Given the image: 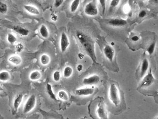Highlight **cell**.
<instances>
[{"label":"cell","mask_w":158,"mask_h":119,"mask_svg":"<svg viewBox=\"0 0 158 119\" xmlns=\"http://www.w3.org/2000/svg\"><path fill=\"white\" fill-rule=\"evenodd\" d=\"M76 36L82 50L96 63V57L95 54V42L88 34L83 32H77Z\"/></svg>","instance_id":"obj_1"},{"label":"cell","mask_w":158,"mask_h":119,"mask_svg":"<svg viewBox=\"0 0 158 119\" xmlns=\"http://www.w3.org/2000/svg\"><path fill=\"white\" fill-rule=\"evenodd\" d=\"M113 46L105 44L101 48V53L106 66L109 69L114 71L118 70L116 63V51Z\"/></svg>","instance_id":"obj_2"},{"label":"cell","mask_w":158,"mask_h":119,"mask_svg":"<svg viewBox=\"0 0 158 119\" xmlns=\"http://www.w3.org/2000/svg\"><path fill=\"white\" fill-rule=\"evenodd\" d=\"M107 96L111 105L114 108L121 106L123 101V96L119 87L117 83L112 82L109 83L108 87Z\"/></svg>","instance_id":"obj_3"},{"label":"cell","mask_w":158,"mask_h":119,"mask_svg":"<svg viewBox=\"0 0 158 119\" xmlns=\"http://www.w3.org/2000/svg\"><path fill=\"white\" fill-rule=\"evenodd\" d=\"M140 81L138 88L140 91L150 92L151 91L152 92L155 91V89L157 87V81L153 75L151 69Z\"/></svg>","instance_id":"obj_4"},{"label":"cell","mask_w":158,"mask_h":119,"mask_svg":"<svg viewBox=\"0 0 158 119\" xmlns=\"http://www.w3.org/2000/svg\"><path fill=\"white\" fill-rule=\"evenodd\" d=\"M94 105V111L96 117L101 119L108 118V111L104 102L100 100L95 103Z\"/></svg>","instance_id":"obj_5"},{"label":"cell","mask_w":158,"mask_h":119,"mask_svg":"<svg viewBox=\"0 0 158 119\" xmlns=\"http://www.w3.org/2000/svg\"><path fill=\"white\" fill-rule=\"evenodd\" d=\"M149 61L147 58L142 59L139 67L137 71V76L138 79L140 81L148 73L150 69Z\"/></svg>","instance_id":"obj_6"},{"label":"cell","mask_w":158,"mask_h":119,"mask_svg":"<svg viewBox=\"0 0 158 119\" xmlns=\"http://www.w3.org/2000/svg\"><path fill=\"white\" fill-rule=\"evenodd\" d=\"M84 12L86 15L91 17L96 16L99 13L97 6L93 1H91L86 4Z\"/></svg>","instance_id":"obj_7"},{"label":"cell","mask_w":158,"mask_h":119,"mask_svg":"<svg viewBox=\"0 0 158 119\" xmlns=\"http://www.w3.org/2000/svg\"><path fill=\"white\" fill-rule=\"evenodd\" d=\"M101 80V77L97 74H93L89 76L86 77L83 79L82 83L84 85L92 86L98 84Z\"/></svg>","instance_id":"obj_8"},{"label":"cell","mask_w":158,"mask_h":119,"mask_svg":"<svg viewBox=\"0 0 158 119\" xmlns=\"http://www.w3.org/2000/svg\"><path fill=\"white\" fill-rule=\"evenodd\" d=\"M36 104V96L35 95H31L26 101L24 107L23 112L27 114L32 111L35 108Z\"/></svg>","instance_id":"obj_9"},{"label":"cell","mask_w":158,"mask_h":119,"mask_svg":"<svg viewBox=\"0 0 158 119\" xmlns=\"http://www.w3.org/2000/svg\"><path fill=\"white\" fill-rule=\"evenodd\" d=\"M95 88L93 86L79 88L75 91L76 94L78 96L88 97L93 95L95 92Z\"/></svg>","instance_id":"obj_10"},{"label":"cell","mask_w":158,"mask_h":119,"mask_svg":"<svg viewBox=\"0 0 158 119\" xmlns=\"http://www.w3.org/2000/svg\"><path fill=\"white\" fill-rule=\"evenodd\" d=\"M126 20L119 18H112L108 20V24L114 27H122L127 24Z\"/></svg>","instance_id":"obj_11"},{"label":"cell","mask_w":158,"mask_h":119,"mask_svg":"<svg viewBox=\"0 0 158 119\" xmlns=\"http://www.w3.org/2000/svg\"><path fill=\"white\" fill-rule=\"evenodd\" d=\"M69 45L70 41L66 33L63 32L61 34L60 41V49L61 52H65L69 47Z\"/></svg>","instance_id":"obj_12"},{"label":"cell","mask_w":158,"mask_h":119,"mask_svg":"<svg viewBox=\"0 0 158 119\" xmlns=\"http://www.w3.org/2000/svg\"><path fill=\"white\" fill-rule=\"evenodd\" d=\"M156 47V42L155 40H153L150 41L146 45L144 46V49L146 53L148 55H153L155 52Z\"/></svg>","instance_id":"obj_13"},{"label":"cell","mask_w":158,"mask_h":119,"mask_svg":"<svg viewBox=\"0 0 158 119\" xmlns=\"http://www.w3.org/2000/svg\"><path fill=\"white\" fill-rule=\"evenodd\" d=\"M12 30L19 35L23 37L27 36L29 34V31L25 28L19 26H14Z\"/></svg>","instance_id":"obj_14"},{"label":"cell","mask_w":158,"mask_h":119,"mask_svg":"<svg viewBox=\"0 0 158 119\" xmlns=\"http://www.w3.org/2000/svg\"><path fill=\"white\" fill-rule=\"evenodd\" d=\"M23 95L22 94H19L14 99V103H13V108H14V112H17L18 108L20 106L22 100H23Z\"/></svg>","instance_id":"obj_15"},{"label":"cell","mask_w":158,"mask_h":119,"mask_svg":"<svg viewBox=\"0 0 158 119\" xmlns=\"http://www.w3.org/2000/svg\"><path fill=\"white\" fill-rule=\"evenodd\" d=\"M24 8L26 11L32 15H39L40 14V12L39 9L35 6L25 5L24 6Z\"/></svg>","instance_id":"obj_16"},{"label":"cell","mask_w":158,"mask_h":119,"mask_svg":"<svg viewBox=\"0 0 158 119\" xmlns=\"http://www.w3.org/2000/svg\"><path fill=\"white\" fill-rule=\"evenodd\" d=\"M39 33L40 35L44 39L49 38V33L47 26L44 24H42L39 28Z\"/></svg>","instance_id":"obj_17"},{"label":"cell","mask_w":158,"mask_h":119,"mask_svg":"<svg viewBox=\"0 0 158 119\" xmlns=\"http://www.w3.org/2000/svg\"><path fill=\"white\" fill-rule=\"evenodd\" d=\"M8 61L12 64L15 65H19L22 62L21 57L18 55H13L10 57Z\"/></svg>","instance_id":"obj_18"},{"label":"cell","mask_w":158,"mask_h":119,"mask_svg":"<svg viewBox=\"0 0 158 119\" xmlns=\"http://www.w3.org/2000/svg\"><path fill=\"white\" fill-rule=\"evenodd\" d=\"M80 0H73L70 4V10L71 13H75L78 10L80 5Z\"/></svg>","instance_id":"obj_19"},{"label":"cell","mask_w":158,"mask_h":119,"mask_svg":"<svg viewBox=\"0 0 158 119\" xmlns=\"http://www.w3.org/2000/svg\"><path fill=\"white\" fill-rule=\"evenodd\" d=\"M41 74L40 71L36 70L32 71L30 74L29 78L30 80L35 81L39 80L41 78Z\"/></svg>","instance_id":"obj_20"},{"label":"cell","mask_w":158,"mask_h":119,"mask_svg":"<svg viewBox=\"0 0 158 119\" xmlns=\"http://www.w3.org/2000/svg\"><path fill=\"white\" fill-rule=\"evenodd\" d=\"M40 62L43 66L48 65L50 62V57L47 54H43L40 56Z\"/></svg>","instance_id":"obj_21"},{"label":"cell","mask_w":158,"mask_h":119,"mask_svg":"<svg viewBox=\"0 0 158 119\" xmlns=\"http://www.w3.org/2000/svg\"><path fill=\"white\" fill-rule=\"evenodd\" d=\"M10 75L7 71H3L0 72V81L6 82L10 79Z\"/></svg>","instance_id":"obj_22"},{"label":"cell","mask_w":158,"mask_h":119,"mask_svg":"<svg viewBox=\"0 0 158 119\" xmlns=\"http://www.w3.org/2000/svg\"><path fill=\"white\" fill-rule=\"evenodd\" d=\"M46 90L47 93H48V95H49V97L53 100H57V98H56L55 95V94L54 92H53L52 85L50 83L47 84Z\"/></svg>","instance_id":"obj_23"},{"label":"cell","mask_w":158,"mask_h":119,"mask_svg":"<svg viewBox=\"0 0 158 119\" xmlns=\"http://www.w3.org/2000/svg\"><path fill=\"white\" fill-rule=\"evenodd\" d=\"M73 70L72 67L70 66L65 67L63 72V76L66 78L70 77L72 75Z\"/></svg>","instance_id":"obj_24"},{"label":"cell","mask_w":158,"mask_h":119,"mask_svg":"<svg viewBox=\"0 0 158 119\" xmlns=\"http://www.w3.org/2000/svg\"><path fill=\"white\" fill-rule=\"evenodd\" d=\"M58 95L59 98L63 101H66L69 100V96L66 91L61 90L58 92Z\"/></svg>","instance_id":"obj_25"},{"label":"cell","mask_w":158,"mask_h":119,"mask_svg":"<svg viewBox=\"0 0 158 119\" xmlns=\"http://www.w3.org/2000/svg\"><path fill=\"white\" fill-rule=\"evenodd\" d=\"M8 10V6L5 2L0 1V13L5 14L7 13Z\"/></svg>","instance_id":"obj_26"},{"label":"cell","mask_w":158,"mask_h":119,"mask_svg":"<svg viewBox=\"0 0 158 119\" xmlns=\"http://www.w3.org/2000/svg\"><path fill=\"white\" fill-rule=\"evenodd\" d=\"M7 39L8 43L11 44H14L17 41L16 37L11 33H9L8 34Z\"/></svg>","instance_id":"obj_27"},{"label":"cell","mask_w":158,"mask_h":119,"mask_svg":"<svg viewBox=\"0 0 158 119\" xmlns=\"http://www.w3.org/2000/svg\"><path fill=\"white\" fill-rule=\"evenodd\" d=\"M121 0H111L109 3V7L110 9H116L119 5Z\"/></svg>","instance_id":"obj_28"},{"label":"cell","mask_w":158,"mask_h":119,"mask_svg":"<svg viewBox=\"0 0 158 119\" xmlns=\"http://www.w3.org/2000/svg\"><path fill=\"white\" fill-rule=\"evenodd\" d=\"M98 1L102 9V13L103 15H104L106 9V0H98Z\"/></svg>","instance_id":"obj_29"},{"label":"cell","mask_w":158,"mask_h":119,"mask_svg":"<svg viewBox=\"0 0 158 119\" xmlns=\"http://www.w3.org/2000/svg\"><path fill=\"white\" fill-rule=\"evenodd\" d=\"M53 80L55 82H58L59 81L60 78H61V74L60 71H56L53 73Z\"/></svg>","instance_id":"obj_30"},{"label":"cell","mask_w":158,"mask_h":119,"mask_svg":"<svg viewBox=\"0 0 158 119\" xmlns=\"http://www.w3.org/2000/svg\"><path fill=\"white\" fill-rule=\"evenodd\" d=\"M140 37L139 35H133L131 36L130 38V40L133 43H138L140 41Z\"/></svg>","instance_id":"obj_31"},{"label":"cell","mask_w":158,"mask_h":119,"mask_svg":"<svg viewBox=\"0 0 158 119\" xmlns=\"http://www.w3.org/2000/svg\"><path fill=\"white\" fill-rule=\"evenodd\" d=\"M15 49L18 52H22L24 49V46L22 43H18L15 46Z\"/></svg>","instance_id":"obj_32"},{"label":"cell","mask_w":158,"mask_h":119,"mask_svg":"<svg viewBox=\"0 0 158 119\" xmlns=\"http://www.w3.org/2000/svg\"><path fill=\"white\" fill-rule=\"evenodd\" d=\"M65 0H55L54 5L56 8H59L63 4Z\"/></svg>","instance_id":"obj_33"},{"label":"cell","mask_w":158,"mask_h":119,"mask_svg":"<svg viewBox=\"0 0 158 119\" xmlns=\"http://www.w3.org/2000/svg\"><path fill=\"white\" fill-rule=\"evenodd\" d=\"M147 15V13L146 10H142L139 12L138 14V16L140 18H144Z\"/></svg>","instance_id":"obj_34"},{"label":"cell","mask_w":158,"mask_h":119,"mask_svg":"<svg viewBox=\"0 0 158 119\" xmlns=\"http://www.w3.org/2000/svg\"><path fill=\"white\" fill-rule=\"evenodd\" d=\"M50 17L51 19L53 22H56L58 20V16H57V14L54 13H52L50 15Z\"/></svg>","instance_id":"obj_35"},{"label":"cell","mask_w":158,"mask_h":119,"mask_svg":"<svg viewBox=\"0 0 158 119\" xmlns=\"http://www.w3.org/2000/svg\"><path fill=\"white\" fill-rule=\"evenodd\" d=\"M123 11L125 13H129L130 11V8L129 5H126L124 6L123 8Z\"/></svg>","instance_id":"obj_36"},{"label":"cell","mask_w":158,"mask_h":119,"mask_svg":"<svg viewBox=\"0 0 158 119\" xmlns=\"http://www.w3.org/2000/svg\"><path fill=\"white\" fill-rule=\"evenodd\" d=\"M83 67L81 64H79L77 66V70L78 71H81L83 69Z\"/></svg>","instance_id":"obj_37"},{"label":"cell","mask_w":158,"mask_h":119,"mask_svg":"<svg viewBox=\"0 0 158 119\" xmlns=\"http://www.w3.org/2000/svg\"><path fill=\"white\" fill-rule=\"evenodd\" d=\"M78 56L79 59H83V58H84V55H83V54L80 53H79V54H78Z\"/></svg>","instance_id":"obj_38"},{"label":"cell","mask_w":158,"mask_h":119,"mask_svg":"<svg viewBox=\"0 0 158 119\" xmlns=\"http://www.w3.org/2000/svg\"><path fill=\"white\" fill-rule=\"evenodd\" d=\"M150 1L154 3H157L158 2V0H150Z\"/></svg>","instance_id":"obj_39"},{"label":"cell","mask_w":158,"mask_h":119,"mask_svg":"<svg viewBox=\"0 0 158 119\" xmlns=\"http://www.w3.org/2000/svg\"><path fill=\"white\" fill-rule=\"evenodd\" d=\"M1 87L0 86V91L1 90Z\"/></svg>","instance_id":"obj_40"},{"label":"cell","mask_w":158,"mask_h":119,"mask_svg":"<svg viewBox=\"0 0 158 119\" xmlns=\"http://www.w3.org/2000/svg\"><path fill=\"white\" fill-rule=\"evenodd\" d=\"M141 1H145V0H141Z\"/></svg>","instance_id":"obj_41"}]
</instances>
